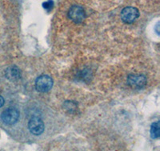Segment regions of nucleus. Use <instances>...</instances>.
Instances as JSON below:
<instances>
[{"mask_svg":"<svg viewBox=\"0 0 160 151\" xmlns=\"http://www.w3.org/2000/svg\"><path fill=\"white\" fill-rule=\"evenodd\" d=\"M139 16V11L138 9L133 7H125L121 12V18L122 22L125 23H132Z\"/></svg>","mask_w":160,"mask_h":151,"instance_id":"7ed1b4c3","label":"nucleus"},{"mask_svg":"<svg viewBox=\"0 0 160 151\" xmlns=\"http://www.w3.org/2000/svg\"><path fill=\"white\" fill-rule=\"evenodd\" d=\"M53 86V80L49 76H41L35 81V88L40 92H48Z\"/></svg>","mask_w":160,"mask_h":151,"instance_id":"f257e3e1","label":"nucleus"},{"mask_svg":"<svg viewBox=\"0 0 160 151\" xmlns=\"http://www.w3.org/2000/svg\"><path fill=\"white\" fill-rule=\"evenodd\" d=\"M19 119V112L15 108H8L1 115V119L7 125H13Z\"/></svg>","mask_w":160,"mask_h":151,"instance_id":"f03ea898","label":"nucleus"},{"mask_svg":"<svg viewBox=\"0 0 160 151\" xmlns=\"http://www.w3.org/2000/svg\"><path fill=\"white\" fill-rule=\"evenodd\" d=\"M44 122L39 117H33L28 123V128L31 134L35 135H40L44 131Z\"/></svg>","mask_w":160,"mask_h":151,"instance_id":"20e7f679","label":"nucleus"},{"mask_svg":"<svg viewBox=\"0 0 160 151\" xmlns=\"http://www.w3.org/2000/svg\"><path fill=\"white\" fill-rule=\"evenodd\" d=\"M75 107H76V105L72 102H66L65 103V108L68 110H71L72 111V110L75 109Z\"/></svg>","mask_w":160,"mask_h":151,"instance_id":"1a4fd4ad","label":"nucleus"},{"mask_svg":"<svg viewBox=\"0 0 160 151\" xmlns=\"http://www.w3.org/2000/svg\"><path fill=\"white\" fill-rule=\"evenodd\" d=\"M68 16L70 19L72 20L75 23H80L85 19V11L81 7L78 6H73L68 12Z\"/></svg>","mask_w":160,"mask_h":151,"instance_id":"39448f33","label":"nucleus"},{"mask_svg":"<svg viewBox=\"0 0 160 151\" xmlns=\"http://www.w3.org/2000/svg\"><path fill=\"white\" fill-rule=\"evenodd\" d=\"M158 27H159V26H158V24H157L156 26H155V30H156L157 34H159V30H158Z\"/></svg>","mask_w":160,"mask_h":151,"instance_id":"f8f14e48","label":"nucleus"},{"mask_svg":"<svg viewBox=\"0 0 160 151\" xmlns=\"http://www.w3.org/2000/svg\"><path fill=\"white\" fill-rule=\"evenodd\" d=\"M159 122H155L151 125V135L152 139H158L159 137Z\"/></svg>","mask_w":160,"mask_h":151,"instance_id":"6e6552de","label":"nucleus"},{"mask_svg":"<svg viewBox=\"0 0 160 151\" xmlns=\"http://www.w3.org/2000/svg\"><path fill=\"white\" fill-rule=\"evenodd\" d=\"M6 76L11 80H15L20 78V72L16 67H11L6 72Z\"/></svg>","mask_w":160,"mask_h":151,"instance_id":"0eeeda50","label":"nucleus"},{"mask_svg":"<svg viewBox=\"0 0 160 151\" xmlns=\"http://www.w3.org/2000/svg\"><path fill=\"white\" fill-rule=\"evenodd\" d=\"M128 83L133 88H142L147 84V79L143 75L131 74L128 76Z\"/></svg>","mask_w":160,"mask_h":151,"instance_id":"423d86ee","label":"nucleus"},{"mask_svg":"<svg viewBox=\"0 0 160 151\" xmlns=\"http://www.w3.org/2000/svg\"><path fill=\"white\" fill-rule=\"evenodd\" d=\"M51 4H52V2H51V1H50V2H46V3H44V8H46V9H48V8H51Z\"/></svg>","mask_w":160,"mask_h":151,"instance_id":"9d476101","label":"nucleus"},{"mask_svg":"<svg viewBox=\"0 0 160 151\" xmlns=\"http://www.w3.org/2000/svg\"><path fill=\"white\" fill-rule=\"evenodd\" d=\"M4 102H5V101H4V99L0 95V108H2V107L3 106Z\"/></svg>","mask_w":160,"mask_h":151,"instance_id":"9b49d317","label":"nucleus"}]
</instances>
